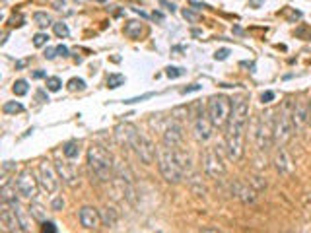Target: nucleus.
I'll return each instance as SVG.
<instances>
[{
	"label": "nucleus",
	"instance_id": "34",
	"mask_svg": "<svg viewBox=\"0 0 311 233\" xmlns=\"http://www.w3.org/2000/svg\"><path fill=\"white\" fill-rule=\"evenodd\" d=\"M165 74H167L169 78H179V76H183V74H185V70H183V68L167 67V70H165Z\"/></svg>",
	"mask_w": 311,
	"mask_h": 233
},
{
	"label": "nucleus",
	"instance_id": "15",
	"mask_svg": "<svg viewBox=\"0 0 311 233\" xmlns=\"http://www.w3.org/2000/svg\"><path fill=\"white\" fill-rule=\"evenodd\" d=\"M80 224L84 230H97L101 224V214L92 206H84L80 210Z\"/></svg>",
	"mask_w": 311,
	"mask_h": 233
},
{
	"label": "nucleus",
	"instance_id": "41",
	"mask_svg": "<svg viewBox=\"0 0 311 233\" xmlns=\"http://www.w3.org/2000/svg\"><path fill=\"white\" fill-rule=\"evenodd\" d=\"M272 100H274V92H265V94L261 96V101H263V103H271Z\"/></svg>",
	"mask_w": 311,
	"mask_h": 233
},
{
	"label": "nucleus",
	"instance_id": "2",
	"mask_svg": "<svg viewBox=\"0 0 311 233\" xmlns=\"http://www.w3.org/2000/svg\"><path fill=\"white\" fill-rule=\"evenodd\" d=\"M88 166L90 173L101 183H107L113 179V158L103 146H92L88 150Z\"/></svg>",
	"mask_w": 311,
	"mask_h": 233
},
{
	"label": "nucleus",
	"instance_id": "44",
	"mask_svg": "<svg viewBox=\"0 0 311 233\" xmlns=\"http://www.w3.org/2000/svg\"><path fill=\"white\" fill-rule=\"evenodd\" d=\"M57 53H59L61 57H68V47H64V45H59V47H57Z\"/></svg>",
	"mask_w": 311,
	"mask_h": 233
},
{
	"label": "nucleus",
	"instance_id": "6",
	"mask_svg": "<svg viewBox=\"0 0 311 233\" xmlns=\"http://www.w3.org/2000/svg\"><path fill=\"white\" fill-rule=\"evenodd\" d=\"M255 140H257V148L261 152H267L272 146V142H274V113L272 111H265L261 115Z\"/></svg>",
	"mask_w": 311,
	"mask_h": 233
},
{
	"label": "nucleus",
	"instance_id": "38",
	"mask_svg": "<svg viewBox=\"0 0 311 233\" xmlns=\"http://www.w3.org/2000/svg\"><path fill=\"white\" fill-rule=\"evenodd\" d=\"M296 33L300 35V37H304L306 41H311V30L310 28H302V30H298Z\"/></svg>",
	"mask_w": 311,
	"mask_h": 233
},
{
	"label": "nucleus",
	"instance_id": "37",
	"mask_svg": "<svg viewBox=\"0 0 311 233\" xmlns=\"http://www.w3.org/2000/svg\"><path fill=\"white\" fill-rule=\"evenodd\" d=\"M159 6H163V8H165V10H169L171 14L177 10V6H175L173 2H169V0H159Z\"/></svg>",
	"mask_w": 311,
	"mask_h": 233
},
{
	"label": "nucleus",
	"instance_id": "21",
	"mask_svg": "<svg viewBox=\"0 0 311 233\" xmlns=\"http://www.w3.org/2000/svg\"><path fill=\"white\" fill-rule=\"evenodd\" d=\"M140 33H142V24L140 22H126V26H124V35L126 37L136 39V37H140Z\"/></svg>",
	"mask_w": 311,
	"mask_h": 233
},
{
	"label": "nucleus",
	"instance_id": "35",
	"mask_svg": "<svg viewBox=\"0 0 311 233\" xmlns=\"http://www.w3.org/2000/svg\"><path fill=\"white\" fill-rule=\"evenodd\" d=\"M183 18H185V20H189V22H193V24L200 22V16H198L196 12H191L189 8H187V10H183Z\"/></svg>",
	"mask_w": 311,
	"mask_h": 233
},
{
	"label": "nucleus",
	"instance_id": "43",
	"mask_svg": "<svg viewBox=\"0 0 311 233\" xmlns=\"http://www.w3.org/2000/svg\"><path fill=\"white\" fill-rule=\"evenodd\" d=\"M55 57H57V49H53V47H51V49H47V51H45V59L53 61Z\"/></svg>",
	"mask_w": 311,
	"mask_h": 233
},
{
	"label": "nucleus",
	"instance_id": "17",
	"mask_svg": "<svg viewBox=\"0 0 311 233\" xmlns=\"http://www.w3.org/2000/svg\"><path fill=\"white\" fill-rule=\"evenodd\" d=\"M136 133H138V129H136L134 125H130V123H121V125H117V129H115V138H117V142H119L123 148H130L132 138H134Z\"/></svg>",
	"mask_w": 311,
	"mask_h": 233
},
{
	"label": "nucleus",
	"instance_id": "26",
	"mask_svg": "<svg viewBox=\"0 0 311 233\" xmlns=\"http://www.w3.org/2000/svg\"><path fill=\"white\" fill-rule=\"evenodd\" d=\"M33 22H35L39 28H49V26H53V24H51V16H49L47 12H35V14H33Z\"/></svg>",
	"mask_w": 311,
	"mask_h": 233
},
{
	"label": "nucleus",
	"instance_id": "11",
	"mask_svg": "<svg viewBox=\"0 0 311 233\" xmlns=\"http://www.w3.org/2000/svg\"><path fill=\"white\" fill-rule=\"evenodd\" d=\"M0 228H2V232H10V233L24 232L22 224H20V220H18L14 208H12V204L6 202V200L0 202Z\"/></svg>",
	"mask_w": 311,
	"mask_h": 233
},
{
	"label": "nucleus",
	"instance_id": "22",
	"mask_svg": "<svg viewBox=\"0 0 311 233\" xmlns=\"http://www.w3.org/2000/svg\"><path fill=\"white\" fill-rule=\"evenodd\" d=\"M14 189H16V185H14ZM14 189H12V185H10V183H4V185H2V189H0L2 200L10 202V204L18 202V199H16V191H14Z\"/></svg>",
	"mask_w": 311,
	"mask_h": 233
},
{
	"label": "nucleus",
	"instance_id": "48",
	"mask_svg": "<svg viewBox=\"0 0 311 233\" xmlns=\"http://www.w3.org/2000/svg\"><path fill=\"white\" fill-rule=\"evenodd\" d=\"M33 78H37V80H39V78H45V72H43V70H37V72H33Z\"/></svg>",
	"mask_w": 311,
	"mask_h": 233
},
{
	"label": "nucleus",
	"instance_id": "32",
	"mask_svg": "<svg viewBox=\"0 0 311 233\" xmlns=\"http://www.w3.org/2000/svg\"><path fill=\"white\" fill-rule=\"evenodd\" d=\"M53 30H55V35H57V37H62V39H64V37H68V33H70V32H68V28H66V24H62V22L53 24Z\"/></svg>",
	"mask_w": 311,
	"mask_h": 233
},
{
	"label": "nucleus",
	"instance_id": "10",
	"mask_svg": "<svg viewBox=\"0 0 311 233\" xmlns=\"http://www.w3.org/2000/svg\"><path fill=\"white\" fill-rule=\"evenodd\" d=\"M57 167H53L49 162L39 164V183L47 191V195H55L59 189V177H57Z\"/></svg>",
	"mask_w": 311,
	"mask_h": 233
},
{
	"label": "nucleus",
	"instance_id": "33",
	"mask_svg": "<svg viewBox=\"0 0 311 233\" xmlns=\"http://www.w3.org/2000/svg\"><path fill=\"white\" fill-rule=\"evenodd\" d=\"M47 41H49V35L47 33L33 35V45H35V47H43V45H47Z\"/></svg>",
	"mask_w": 311,
	"mask_h": 233
},
{
	"label": "nucleus",
	"instance_id": "28",
	"mask_svg": "<svg viewBox=\"0 0 311 233\" xmlns=\"http://www.w3.org/2000/svg\"><path fill=\"white\" fill-rule=\"evenodd\" d=\"M124 84V76L123 74H109L107 76V88L109 90H117Z\"/></svg>",
	"mask_w": 311,
	"mask_h": 233
},
{
	"label": "nucleus",
	"instance_id": "49",
	"mask_svg": "<svg viewBox=\"0 0 311 233\" xmlns=\"http://www.w3.org/2000/svg\"><path fill=\"white\" fill-rule=\"evenodd\" d=\"M152 18L157 20V22H161V20H163V14H161V12H154V14H152Z\"/></svg>",
	"mask_w": 311,
	"mask_h": 233
},
{
	"label": "nucleus",
	"instance_id": "27",
	"mask_svg": "<svg viewBox=\"0 0 311 233\" xmlns=\"http://www.w3.org/2000/svg\"><path fill=\"white\" fill-rule=\"evenodd\" d=\"M2 109H4L6 115H18V113L24 111V105H22L20 101H6Z\"/></svg>",
	"mask_w": 311,
	"mask_h": 233
},
{
	"label": "nucleus",
	"instance_id": "46",
	"mask_svg": "<svg viewBox=\"0 0 311 233\" xmlns=\"http://www.w3.org/2000/svg\"><path fill=\"white\" fill-rule=\"evenodd\" d=\"M265 0H249V8H259Z\"/></svg>",
	"mask_w": 311,
	"mask_h": 233
},
{
	"label": "nucleus",
	"instance_id": "16",
	"mask_svg": "<svg viewBox=\"0 0 311 233\" xmlns=\"http://www.w3.org/2000/svg\"><path fill=\"white\" fill-rule=\"evenodd\" d=\"M55 167H57V171H59V177H61L68 187H76V185H78V171H76V167L72 166V164L59 160V162L55 164Z\"/></svg>",
	"mask_w": 311,
	"mask_h": 233
},
{
	"label": "nucleus",
	"instance_id": "51",
	"mask_svg": "<svg viewBox=\"0 0 311 233\" xmlns=\"http://www.w3.org/2000/svg\"><path fill=\"white\" fill-rule=\"evenodd\" d=\"M97 2H105V0H97Z\"/></svg>",
	"mask_w": 311,
	"mask_h": 233
},
{
	"label": "nucleus",
	"instance_id": "4",
	"mask_svg": "<svg viewBox=\"0 0 311 233\" xmlns=\"http://www.w3.org/2000/svg\"><path fill=\"white\" fill-rule=\"evenodd\" d=\"M292 101H286L280 109L278 117H274V142L286 146V142L294 136V121H292Z\"/></svg>",
	"mask_w": 311,
	"mask_h": 233
},
{
	"label": "nucleus",
	"instance_id": "19",
	"mask_svg": "<svg viewBox=\"0 0 311 233\" xmlns=\"http://www.w3.org/2000/svg\"><path fill=\"white\" fill-rule=\"evenodd\" d=\"M276 169L280 173H290L294 167H292V160L288 156V152L284 150V146L278 148V154H276Z\"/></svg>",
	"mask_w": 311,
	"mask_h": 233
},
{
	"label": "nucleus",
	"instance_id": "31",
	"mask_svg": "<svg viewBox=\"0 0 311 233\" xmlns=\"http://www.w3.org/2000/svg\"><path fill=\"white\" fill-rule=\"evenodd\" d=\"M62 86L61 78H57V76H51V78H47V90L49 92H59Z\"/></svg>",
	"mask_w": 311,
	"mask_h": 233
},
{
	"label": "nucleus",
	"instance_id": "39",
	"mask_svg": "<svg viewBox=\"0 0 311 233\" xmlns=\"http://www.w3.org/2000/svg\"><path fill=\"white\" fill-rule=\"evenodd\" d=\"M228 55H230V51H228V49H220V51H216L214 59H216V61H226V59H228Z\"/></svg>",
	"mask_w": 311,
	"mask_h": 233
},
{
	"label": "nucleus",
	"instance_id": "13",
	"mask_svg": "<svg viewBox=\"0 0 311 233\" xmlns=\"http://www.w3.org/2000/svg\"><path fill=\"white\" fill-rule=\"evenodd\" d=\"M292 121H294V131L300 133L306 125H310V103L298 101L292 107Z\"/></svg>",
	"mask_w": 311,
	"mask_h": 233
},
{
	"label": "nucleus",
	"instance_id": "18",
	"mask_svg": "<svg viewBox=\"0 0 311 233\" xmlns=\"http://www.w3.org/2000/svg\"><path fill=\"white\" fill-rule=\"evenodd\" d=\"M233 195L243 204H255V200H257V193L253 189H249L247 185H243V183H233Z\"/></svg>",
	"mask_w": 311,
	"mask_h": 233
},
{
	"label": "nucleus",
	"instance_id": "50",
	"mask_svg": "<svg viewBox=\"0 0 311 233\" xmlns=\"http://www.w3.org/2000/svg\"><path fill=\"white\" fill-rule=\"evenodd\" d=\"M310 125H311V101H310Z\"/></svg>",
	"mask_w": 311,
	"mask_h": 233
},
{
	"label": "nucleus",
	"instance_id": "8",
	"mask_svg": "<svg viewBox=\"0 0 311 233\" xmlns=\"http://www.w3.org/2000/svg\"><path fill=\"white\" fill-rule=\"evenodd\" d=\"M130 148L136 152V156L140 158V162H142V164H146V166H150V164H152V162L156 160V156H157V152H156V146L142 133L134 134Z\"/></svg>",
	"mask_w": 311,
	"mask_h": 233
},
{
	"label": "nucleus",
	"instance_id": "1",
	"mask_svg": "<svg viewBox=\"0 0 311 233\" xmlns=\"http://www.w3.org/2000/svg\"><path fill=\"white\" fill-rule=\"evenodd\" d=\"M249 119V105L245 100H237L232 107L230 119L226 123V150L228 158L237 162L245 152V129Z\"/></svg>",
	"mask_w": 311,
	"mask_h": 233
},
{
	"label": "nucleus",
	"instance_id": "36",
	"mask_svg": "<svg viewBox=\"0 0 311 233\" xmlns=\"http://www.w3.org/2000/svg\"><path fill=\"white\" fill-rule=\"evenodd\" d=\"M43 226H41V232H49V233H57V226L53 224V222H41Z\"/></svg>",
	"mask_w": 311,
	"mask_h": 233
},
{
	"label": "nucleus",
	"instance_id": "7",
	"mask_svg": "<svg viewBox=\"0 0 311 233\" xmlns=\"http://www.w3.org/2000/svg\"><path fill=\"white\" fill-rule=\"evenodd\" d=\"M196 113L193 115V125H194V136L198 142H206L212 136V121L208 115V109H204L202 103H196Z\"/></svg>",
	"mask_w": 311,
	"mask_h": 233
},
{
	"label": "nucleus",
	"instance_id": "24",
	"mask_svg": "<svg viewBox=\"0 0 311 233\" xmlns=\"http://www.w3.org/2000/svg\"><path fill=\"white\" fill-rule=\"evenodd\" d=\"M28 212H30L31 218H35L37 222H45V216H47V212H45V208H43L41 204L33 202L30 208H28Z\"/></svg>",
	"mask_w": 311,
	"mask_h": 233
},
{
	"label": "nucleus",
	"instance_id": "9",
	"mask_svg": "<svg viewBox=\"0 0 311 233\" xmlns=\"http://www.w3.org/2000/svg\"><path fill=\"white\" fill-rule=\"evenodd\" d=\"M202 167H204V171H206L212 179H222V177H224L226 167H224V164H222L218 146H214V148H206L204 158H202Z\"/></svg>",
	"mask_w": 311,
	"mask_h": 233
},
{
	"label": "nucleus",
	"instance_id": "3",
	"mask_svg": "<svg viewBox=\"0 0 311 233\" xmlns=\"http://www.w3.org/2000/svg\"><path fill=\"white\" fill-rule=\"evenodd\" d=\"M157 167H159L161 177H163L167 183L177 185V183L183 181L185 171H183V167L179 166L173 148H169V146H165V144H163L161 148H157Z\"/></svg>",
	"mask_w": 311,
	"mask_h": 233
},
{
	"label": "nucleus",
	"instance_id": "29",
	"mask_svg": "<svg viewBox=\"0 0 311 233\" xmlns=\"http://www.w3.org/2000/svg\"><path fill=\"white\" fill-rule=\"evenodd\" d=\"M12 90H14V94H16V96H20V98H22V96H26V94H28L30 86H28V82H26V80H16Z\"/></svg>",
	"mask_w": 311,
	"mask_h": 233
},
{
	"label": "nucleus",
	"instance_id": "42",
	"mask_svg": "<svg viewBox=\"0 0 311 233\" xmlns=\"http://www.w3.org/2000/svg\"><path fill=\"white\" fill-rule=\"evenodd\" d=\"M62 208H64V200L62 199L53 200V210H55V212H59V210H62Z\"/></svg>",
	"mask_w": 311,
	"mask_h": 233
},
{
	"label": "nucleus",
	"instance_id": "20",
	"mask_svg": "<svg viewBox=\"0 0 311 233\" xmlns=\"http://www.w3.org/2000/svg\"><path fill=\"white\" fill-rule=\"evenodd\" d=\"M99 214H101V220H103V224H105L107 228H115V226H117V212H115L113 208L105 206Z\"/></svg>",
	"mask_w": 311,
	"mask_h": 233
},
{
	"label": "nucleus",
	"instance_id": "40",
	"mask_svg": "<svg viewBox=\"0 0 311 233\" xmlns=\"http://www.w3.org/2000/svg\"><path fill=\"white\" fill-rule=\"evenodd\" d=\"M148 98H154V94H144V96H140V98H132V100H126L124 103H136V101H144V100H148Z\"/></svg>",
	"mask_w": 311,
	"mask_h": 233
},
{
	"label": "nucleus",
	"instance_id": "30",
	"mask_svg": "<svg viewBox=\"0 0 311 233\" xmlns=\"http://www.w3.org/2000/svg\"><path fill=\"white\" fill-rule=\"evenodd\" d=\"M68 90L70 92H82V90H86V82L82 78H72L68 82Z\"/></svg>",
	"mask_w": 311,
	"mask_h": 233
},
{
	"label": "nucleus",
	"instance_id": "23",
	"mask_svg": "<svg viewBox=\"0 0 311 233\" xmlns=\"http://www.w3.org/2000/svg\"><path fill=\"white\" fill-rule=\"evenodd\" d=\"M12 208H14L16 216H18V220H20V224H22V230L28 232V230H30V222H28V218H26V210L20 206V202H14Z\"/></svg>",
	"mask_w": 311,
	"mask_h": 233
},
{
	"label": "nucleus",
	"instance_id": "47",
	"mask_svg": "<svg viewBox=\"0 0 311 233\" xmlns=\"http://www.w3.org/2000/svg\"><path fill=\"white\" fill-rule=\"evenodd\" d=\"M37 100L39 101H49V98L45 96V92H37Z\"/></svg>",
	"mask_w": 311,
	"mask_h": 233
},
{
	"label": "nucleus",
	"instance_id": "5",
	"mask_svg": "<svg viewBox=\"0 0 311 233\" xmlns=\"http://www.w3.org/2000/svg\"><path fill=\"white\" fill-rule=\"evenodd\" d=\"M232 107H233V101L226 96H212L208 100V115H210V121L214 127H226L228 119H230V113H232Z\"/></svg>",
	"mask_w": 311,
	"mask_h": 233
},
{
	"label": "nucleus",
	"instance_id": "25",
	"mask_svg": "<svg viewBox=\"0 0 311 233\" xmlns=\"http://www.w3.org/2000/svg\"><path fill=\"white\" fill-rule=\"evenodd\" d=\"M62 152H64V156H66L68 160H74V158H78V154H80V146H78V142H66L64 148H62Z\"/></svg>",
	"mask_w": 311,
	"mask_h": 233
},
{
	"label": "nucleus",
	"instance_id": "14",
	"mask_svg": "<svg viewBox=\"0 0 311 233\" xmlns=\"http://www.w3.org/2000/svg\"><path fill=\"white\" fill-rule=\"evenodd\" d=\"M183 140H185L183 127L177 121H171V125L163 133V144L169 148H183Z\"/></svg>",
	"mask_w": 311,
	"mask_h": 233
},
{
	"label": "nucleus",
	"instance_id": "45",
	"mask_svg": "<svg viewBox=\"0 0 311 233\" xmlns=\"http://www.w3.org/2000/svg\"><path fill=\"white\" fill-rule=\"evenodd\" d=\"M200 90V86L198 84H193V86H189V88H185L183 90V94H191V92H198Z\"/></svg>",
	"mask_w": 311,
	"mask_h": 233
},
{
	"label": "nucleus",
	"instance_id": "12",
	"mask_svg": "<svg viewBox=\"0 0 311 233\" xmlns=\"http://www.w3.org/2000/svg\"><path fill=\"white\" fill-rule=\"evenodd\" d=\"M16 189L18 193L28 200H33L37 197V179L33 177L31 171H22L16 179Z\"/></svg>",
	"mask_w": 311,
	"mask_h": 233
}]
</instances>
